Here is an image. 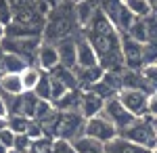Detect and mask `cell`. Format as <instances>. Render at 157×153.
Masks as SVG:
<instances>
[{
    "label": "cell",
    "instance_id": "ffe728a7",
    "mask_svg": "<svg viewBox=\"0 0 157 153\" xmlns=\"http://www.w3.org/2000/svg\"><path fill=\"white\" fill-rule=\"evenodd\" d=\"M42 73H44V71L40 69L38 65H27V67L21 71V82H23L25 92H34V90H36L38 82H40V78H42Z\"/></svg>",
    "mask_w": 157,
    "mask_h": 153
},
{
    "label": "cell",
    "instance_id": "4dcf8cb0",
    "mask_svg": "<svg viewBox=\"0 0 157 153\" xmlns=\"http://www.w3.org/2000/svg\"><path fill=\"white\" fill-rule=\"evenodd\" d=\"M143 59H145V65H155L157 63V42L143 44Z\"/></svg>",
    "mask_w": 157,
    "mask_h": 153
},
{
    "label": "cell",
    "instance_id": "2e32d148",
    "mask_svg": "<svg viewBox=\"0 0 157 153\" xmlns=\"http://www.w3.org/2000/svg\"><path fill=\"white\" fill-rule=\"evenodd\" d=\"M124 88H128V90H143V92L151 94L143 71H134V69H124L121 71V90H124Z\"/></svg>",
    "mask_w": 157,
    "mask_h": 153
},
{
    "label": "cell",
    "instance_id": "5b68a950",
    "mask_svg": "<svg viewBox=\"0 0 157 153\" xmlns=\"http://www.w3.org/2000/svg\"><path fill=\"white\" fill-rule=\"evenodd\" d=\"M42 44V38H2V50L19 55L27 61V65H36L38 48Z\"/></svg>",
    "mask_w": 157,
    "mask_h": 153
},
{
    "label": "cell",
    "instance_id": "484cf974",
    "mask_svg": "<svg viewBox=\"0 0 157 153\" xmlns=\"http://www.w3.org/2000/svg\"><path fill=\"white\" fill-rule=\"evenodd\" d=\"M132 40L140 42V44H147L149 42V34H147V25H145V19H134V23L130 25V29L126 32Z\"/></svg>",
    "mask_w": 157,
    "mask_h": 153
},
{
    "label": "cell",
    "instance_id": "44dd1931",
    "mask_svg": "<svg viewBox=\"0 0 157 153\" xmlns=\"http://www.w3.org/2000/svg\"><path fill=\"white\" fill-rule=\"evenodd\" d=\"M25 67H27V61L25 59H21L19 55L2 50V73H21Z\"/></svg>",
    "mask_w": 157,
    "mask_h": 153
},
{
    "label": "cell",
    "instance_id": "7dc6e473",
    "mask_svg": "<svg viewBox=\"0 0 157 153\" xmlns=\"http://www.w3.org/2000/svg\"><path fill=\"white\" fill-rule=\"evenodd\" d=\"M147 2H149L151 6H153V4H157V0H147Z\"/></svg>",
    "mask_w": 157,
    "mask_h": 153
},
{
    "label": "cell",
    "instance_id": "ee69618b",
    "mask_svg": "<svg viewBox=\"0 0 157 153\" xmlns=\"http://www.w3.org/2000/svg\"><path fill=\"white\" fill-rule=\"evenodd\" d=\"M151 13H153V15L157 17V4H153V6H151Z\"/></svg>",
    "mask_w": 157,
    "mask_h": 153
},
{
    "label": "cell",
    "instance_id": "52a82bcc",
    "mask_svg": "<svg viewBox=\"0 0 157 153\" xmlns=\"http://www.w3.org/2000/svg\"><path fill=\"white\" fill-rule=\"evenodd\" d=\"M105 118L117 128V132H121V130H126L130 124H132L134 120V116L126 109V107L120 103V99L115 96V99H109V101H105V107H103V111H101Z\"/></svg>",
    "mask_w": 157,
    "mask_h": 153
},
{
    "label": "cell",
    "instance_id": "816d5d0a",
    "mask_svg": "<svg viewBox=\"0 0 157 153\" xmlns=\"http://www.w3.org/2000/svg\"><path fill=\"white\" fill-rule=\"evenodd\" d=\"M155 65H157V63H155Z\"/></svg>",
    "mask_w": 157,
    "mask_h": 153
},
{
    "label": "cell",
    "instance_id": "ba28073f",
    "mask_svg": "<svg viewBox=\"0 0 157 153\" xmlns=\"http://www.w3.org/2000/svg\"><path fill=\"white\" fill-rule=\"evenodd\" d=\"M121 57H124V67L126 69L140 71L145 67L143 59V44L132 40L128 34H121Z\"/></svg>",
    "mask_w": 157,
    "mask_h": 153
},
{
    "label": "cell",
    "instance_id": "8d00e7d4",
    "mask_svg": "<svg viewBox=\"0 0 157 153\" xmlns=\"http://www.w3.org/2000/svg\"><path fill=\"white\" fill-rule=\"evenodd\" d=\"M32 141H38V139H42V136H46L44 134V128H42V124H38V122H29V128H27V132H25Z\"/></svg>",
    "mask_w": 157,
    "mask_h": 153
},
{
    "label": "cell",
    "instance_id": "277c9868",
    "mask_svg": "<svg viewBox=\"0 0 157 153\" xmlns=\"http://www.w3.org/2000/svg\"><path fill=\"white\" fill-rule=\"evenodd\" d=\"M98 11L111 21V25L120 34H126L134 23V15L126 9L124 0H98Z\"/></svg>",
    "mask_w": 157,
    "mask_h": 153
},
{
    "label": "cell",
    "instance_id": "f6af8a7d",
    "mask_svg": "<svg viewBox=\"0 0 157 153\" xmlns=\"http://www.w3.org/2000/svg\"><path fill=\"white\" fill-rule=\"evenodd\" d=\"M69 2H71L73 6H75V4H80V2H86V0H69Z\"/></svg>",
    "mask_w": 157,
    "mask_h": 153
},
{
    "label": "cell",
    "instance_id": "1f68e13d",
    "mask_svg": "<svg viewBox=\"0 0 157 153\" xmlns=\"http://www.w3.org/2000/svg\"><path fill=\"white\" fill-rule=\"evenodd\" d=\"M29 147H32V139H29L27 134H17V136H15V143H13V149H11V151L29 153Z\"/></svg>",
    "mask_w": 157,
    "mask_h": 153
},
{
    "label": "cell",
    "instance_id": "7bdbcfd3",
    "mask_svg": "<svg viewBox=\"0 0 157 153\" xmlns=\"http://www.w3.org/2000/svg\"><path fill=\"white\" fill-rule=\"evenodd\" d=\"M0 153H9V149H6V147H4L2 143H0Z\"/></svg>",
    "mask_w": 157,
    "mask_h": 153
},
{
    "label": "cell",
    "instance_id": "f1b7e54d",
    "mask_svg": "<svg viewBox=\"0 0 157 153\" xmlns=\"http://www.w3.org/2000/svg\"><path fill=\"white\" fill-rule=\"evenodd\" d=\"M36 96L38 99H42V101H50V76L44 71L42 73V78H40V82L36 86Z\"/></svg>",
    "mask_w": 157,
    "mask_h": 153
},
{
    "label": "cell",
    "instance_id": "7a4b0ae2",
    "mask_svg": "<svg viewBox=\"0 0 157 153\" xmlns=\"http://www.w3.org/2000/svg\"><path fill=\"white\" fill-rule=\"evenodd\" d=\"M84 126H86V118L80 111H55L42 124L44 134L48 139L67 141V143H73L80 136H84Z\"/></svg>",
    "mask_w": 157,
    "mask_h": 153
},
{
    "label": "cell",
    "instance_id": "e575fe53",
    "mask_svg": "<svg viewBox=\"0 0 157 153\" xmlns=\"http://www.w3.org/2000/svg\"><path fill=\"white\" fill-rule=\"evenodd\" d=\"M147 34H149V42H157V17L151 13L149 17H145Z\"/></svg>",
    "mask_w": 157,
    "mask_h": 153
},
{
    "label": "cell",
    "instance_id": "ab89813d",
    "mask_svg": "<svg viewBox=\"0 0 157 153\" xmlns=\"http://www.w3.org/2000/svg\"><path fill=\"white\" fill-rule=\"evenodd\" d=\"M0 118H9V109H6V101H4V94L0 92Z\"/></svg>",
    "mask_w": 157,
    "mask_h": 153
},
{
    "label": "cell",
    "instance_id": "e0dca14e",
    "mask_svg": "<svg viewBox=\"0 0 157 153\" xmlns=\"http://www.w3.org/2000/svg\"><path fill=\"white\" fill-rule=\"evenodd\" d=\"M105 153H153V151H149V149L140 147V145H134V143L117 136V139H113L111 143L105 145Z\"/></svg>",
    "mask_w": 157,
    "mask_h": 153
},
{
    "label": "cell",
    "instance_id": "60d3db41",
    "mask_svg": "<svg viewBox=\"0 0 157 153\" xmlns=\"http://www.w3.org/2000/svg\"><path fill=\"white\" fill-rule=\"evenodd\" d=\"M4 36H6V25H4V23H0V40H2Z\"/></svg>",
    "mask_w": 157,
    "mask_h": 153
},
{
    "label": "cell",
    "instance_id": "681fc988",
    "mask_svg": "<svg viewBox=\"0 0 157 153\" xmlns=\"http://www.w3.org/2000/svg\"><path fill=\"white\" fill-rule=\"evenodd\" d=\"M9 153H17V151H9Z\"/></svg>",
    "mask_w": 157,
    "mask_h": 153
},
{
    "label": "cell",
    "instance_id": "4316f807",
    "mask_svg": "<svg viewBox=\"0 0 157 153\" xmlns=\"http://www.w3.org/2000/svg\"><path fill=\"white\" fill-rule=\"evenodd\" d=\"M29 122H32V120L25 118V116H9V118H6V126H9L15 134H25L27 128H29Z\"/></svg>",
    "mask_w": 157,
    "mask_h": 153
},
{
    "label": "cell",
    "instance_id": "f907efd6",
    "mask_svg": "<svg viewBox=\"0 0 157 153\" xmlns=\"http://www.w3.org/2000/svg\"><path fill=\"white\" fill-rule=\"evenodd\" d=\"M153 153H157V149H155V151H153Z\"/></svg>",
    "mask_w": 157,
    "mask_h": 153
},
{
    "label": "cell",
    "instance_id": "c3c4849f",
    "mask_svg": "<svg viewBox=\"0 0 157 153\" xmlns=\"http://www.w3.org/2000/svg\"><path fill=\"white\" fill-rule=\"evenodd\" d=\"M0 50H2V40H0Z\"/></svg>",
    "mask_w": 157,
    "mask_h": 153
},
{
    "label": "cell",
    "instance_id": "603a6c76",
    "mask_svg": "<svg viewBox=\"0 0 157 153\" xmlns=\"http://www.w3.org/2000/svg\"><path fill=\"white\" fill-rule=\"evenodd\" d=\"M71 145L75 149V153H105V145L103 143L94 141V139H88V136H80Z\"/></svg>",
    "mask_w": 157,
    "mask_h": 153
},
{
    "label": "cell",
    "instance_id": "8fae6325",
    "mask_svg": "<svg viewBox=\"0 0 157 153\" xmlns=\"http://www.w3.org/2000/svg\"><path fill=\"white\" fill-rule=\"evenodd\" d=\"M36 65L40 67L42 71H50L55 69V67H59V53H57V44H50V42H44L42 40V44L38 48V55H36Z\"/></svg>",
    "mask_w": 157,
    "mask_h": 153
},
{
    "label": "cell",
    "instance_id": "6da1fadb",
    "mask_svg": "<svg viewBox=\"0 0 157 153\" xmlns=\"http://www.w3.org/2000/svg\"><path fill=\"white\" fill-rule=\"evenodd\" d=\"M84 38L92 44L98 57V65L105 71H124V57H121V34L111 25L101 11L92 15V19L82 27Z\"/></svg>",
    "mask_w": 157,
    "mask_h": 153
},
{
    "label": "cell",
    "instance_id": "9a60e30c",
    "mask_svg": "<svg viewBox=\"0 0 157 153\" xmlns=\"http://www.w3.org/2000/svg\"><path fill=\"white\" fill-rule=\"evenodd\" d=\"M0 92L6 96H21L25 92L21 73H2L0 76Z\"/></svg>",
    "mask_w": 157,
    "mask_h": 153
},
{
    "label": "cell",
    "instance_id": "7c38bea8",
    "mask_svg": "<svg viewBox=\"0 0 157 153\" xmlns=\"http://www.w3.org/2000/svg\"><path fill=\"white\" fill-rule=\"evenodd\" d=\"M105 107V99H101L98 94H94L92 90H82V99H80V113L86 120L94 118L103 111Z\"/></svg>",
    "mask_w": 157,
    "mask_h": 153
},
{
    "label": "cell",
    "instance_id": "7402d4cb",
    "mask_svg": "<svg viewBox=\"0 0 157 153\" xmlns=\"http://www.w3.org/2000/svg\"><path fill=\"white\" fill-rule=\"evenodd\" d=\"M50 76L55 78V80H59L61 84H65L67 86V90H78V78H75V71L69 69V67H55V69L50 71Z\"/></svg>",
    "mask_w": 157,
    "mask_h": 153
},
{
    "label": "cell",
    "instance_id": "836d02e7",
    "mask_svg": "<svg viewBox=\"0 0 157 153\" xmlns=\"http://www.w3.org/2000/svg\"><path fill=\"white\" fill-rule=\"evenodd\" d=\"M13 21V4L11 0H0V23L9 25Z\"/></svg>",
    "mask_w": 157,
    "mask_h": 153
},
{
    "label": "cell",
    "instance_id": "30bf717a",
    "mask_svg": "<svg viewBox=\"0 0 157 153\" xmlns=\"http://www.w3.org/2000/svg\"><path fill=\"white\" fill-rule=\"evenodd\" d=\"M75 48H78V65H75V67L86 69V67H94V65H98L97 53H94L92 44L84 38V32H82V29L78 32V36H75Z\"/></svg>",
    "mask_w": 157,
    "mask_h": 153
},
{
    "label": "cell",
    "instance_id": "b9f144b4",
    "mask_svg": "<svg viewBox=\"0 0 157 153\" xmlns=\"http://www.w3.org/2000/svg\"><path fill=\"white\" fill-rule=\"evenodd\" d=\"M4 126H6V120H4V118H0V130L4 128Z\"/></svg>",
    "mask_w": 157,
    "mask_h": 153
},
{
    "label": "cell",
    "instance_id": "3957f363",
    "mask_svg": "<svg viewBox=\"0 0 157 153\" xmlns=\"http://www.w3.org/2000/svg\"><path fill=\"white\" fill-rule=\"evenodd\" d=\"M121 139L134 143V145H140L149 151H155L157 149V132L153 128V118L149 116H143V118H136L128 126L126 130L120 132Z\"/></svg>",
    "mask_w": 157,
    "mask_h": 153
},
{
    "label": "cell",
    "instance_id": "d590c367",
    "mask_svg": "<svg viewBox=\"0 0 157 153\" xmlns=\"http://www.w3.org/2000/svg\"><path fill=\"white\" fill-rule=\"evenodd\" d=\"M15 136H17V134H15V132H13V130L9 128V126H4V128L0 130V143H2V145H4V147H6L9 151L13 149V143H15Z\"/></svg>",
    "mask_w": 157,
    "mask_h": 153
},
{
    "label": "cell",
    "instance_id": "83f0119b",
    "mask_svg": "<svg viewBox=\"0 0 157 153\" xmlns=\"http://www.w3.org/2000/svg\"><path fill=\"white\" fill-rule=\"evenodd\" d=\"M52 149H55V139L42 136V139H38V141H32L29 153H52Z\"/></svg>",
    "mask_w": 157,
    "mask_h": 153
},
{
    "label": "cell",
    "instance_id": "74e56055",
    "mask_svg": "<svg viewBox=\"0 0 157 153\" xmlns=\"http://www.w3.org/2000/svg\"><path fill=\"white\" fill-rule=\"evenodd\" d=\"M147 116H149V118H157V92L149 94V101H147Z\"/></svg>",
    "mask_w": 157,
    "mask_h": 153
},
{
    "label": "cell",
    "instance_id": "d6a6232c",
    "mask_svg": "<svg viewBox=\"0 0 157 153\" xmlns=\"http://www.w3.org/2000/svg\"><path fill=\"white\" fill-rule=\"evenodd\" d=\"M48 76H50V73H48ZM65 92H67V86H65V84H61L59 80H55V78L50 76V103L59 101Z\"/></svg>",
    "mask_w": 157,
    "mask_h": 153
},
{
    "label": "cell",
    "instance_id": "4fadbf2b",
    "mask_svg": "<svg viewBox=\"0 0 157 153\" xmlns=\"http://www.w3.org/2000/svg\"><path fill=\"white\" fill-rule=\"evenodd\" d=\"M78 36V34H75ZM75 36L73 38H65L57 42V53H59V63L63 67L75 69L78 65V48H75Z\"/></svg>",
    "mask_w": 157,
    "mask_h": 153
},
{
    "label": "cell",
    "instance_id": "5bb4252c",
    "mask_svg": "<svg viewBox=\"0 0 157 153\" xmlns=\"http://www.w3.org/2000/svg\"><path fill=\"white\" fill-rule=\"evenodd\" d=\"M75 78H78V88L80 90H90L92 86L97 82L103 80V76H105V69L101 67V65H94V67H75Z\"/></svg>",
    "mask_w": 157,
    "mask_h": 153
},
{
    "label": "cell",
    "instance_id": "f35d334b",
    "mask_svg": "<svg viewBox=\"0 0 157 153\" xmlns=\"http://www.w3.org/2000/svg\"><path fill=\"white\" fill-rule=\"evenodd\" d=\"M52 153H75V149H73L71 143H67V141H55Z\"/></svg>",
    "mask_w": 157,
    "mask_h": 153
},
{
    "label": "cell",
    "instance_id": "ac0fdd59",
    "mask_svg": "<svg viewBox=\"0 0 157 153\" xmlns=\"http://www.w3.org/2000/svg\"><path fill=\"white\" fill-rule=\"evenodd\" d=\"M80 99H82V90H67L59 101H55L52 107L57 111H80Z\"/></svg>",
    "mask_w": 157,
    "mask_h": 153
},
{
    "label": "cell",
    "instance_id": "bcb514c9",
    "mask_svg": "<svg viewBox=\"0 0 157 153\" xmlns=\"http://www.w3.org/2000/svg\"><path fill=\"white\" fill-rule=\"evenodd\" d=\"M153 128H155V132H157V118H153Z\"/></svg>",
    "mask_w": 157,
    "mask_h": 153
},
{
    "label": "cell",
    "instance_id": "9c48e42d",
    "mask_svg": "<svg viewBox=\"0 0 157 153\" xmlns=\"http://www.w3.org/2000/svg\"><path fill=\"white\" fill-rule=\"evenodd\" d=\"M117 99H120V103L132 113L134 118H143V116H147L149 92H143V90H128V88H124V90H120Z\"/></svg>",
    "mask_w": 157,
    "mask_h": 153
},
{
    "label": "cell",
    "instance_id": "f546056e",
    "mask_svg": "<svg viewBox=\"0 0 157 153\" xmlns=\"http://www.w3.org/2000/svg\"><path fill=\"white\" fill-rule=\"evenodd\" d=\"M140 71H143V76H145L149 90H151V92H157V65H145Z\"/></svg>",
    "mask_w": 157,
    "mask_h": 153
},
{
    "label": "cell",
    "instance_id": "d4e9b609",
    "mask_svg": "<svg viewBox=\"0 0 157 153\" xmlns=\"http://www.w3.org/2000/svg\"><path fill=\"white\" fill-rule=\"evenodd\" d=\"M38 103H40V99L36 96V92H23L21 94V116L34 120L36 109H38Z\"/></svg>",
    "mask_w": 157,
    "mask_h": 153
},
{
    "label": "cell",
    "instance_id": "d6986e66",
    "mask_svg": "<svg viewBox=\"0 0 157 153\" xmlns=\"http://www.w3.org/2000/svg\"><path fill=\"white\" fill-rule=\"evenodd\" d=\"M98 11V0H86L75 4V21L80 27H86V23L92 19V15Z\"/></svg>",
    "mask_w": 157,
    "mask_h": 153
},
{
    "label": "cell",
    "instance_id": "cb8c5ba5",
    "mask_svg": "<svg viewBox=\"0 0 157 153\" xmlns=\"http://www.w3.org/2000/svg\"><path fill=\"white\" fill-rule=\"evenodd\" d=\"M124 4L134 15V19H145L151 15V4L147 0H124Z\"/></svg>",
    "mask_w": 157,
    "mask_h": 153
},
{
    "label": "cell",
    "instance_id": "8992f818",
    "mask_svg": "<svg viewBox=\"0 0 157 153\" xmlns=\"http://www.w3.org/2000/svg\"><path fill=\"white\" fill-rule=\"evenodd\" d=\"M84 136L94 139V141L107 145V143H111L113 139H117V136H120V132H117V128H115V126H113V124H111L103 113H98V116H94V118L86 120Z\"/></svg>",
    "mask_w": 157,
    "mask_h": 153
}]
</instances>
